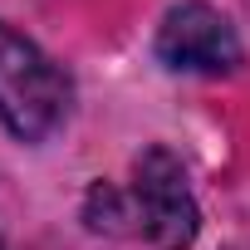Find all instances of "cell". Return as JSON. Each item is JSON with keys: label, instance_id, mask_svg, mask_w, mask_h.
Segmentation results:
<instances>
[{"label": "cell", "instance_id": "1", "mask_svg": "<svg viewBox=\"0 0 250 250\" xmlns=\"http://www.w3.org/2000/svg\"><path fill=\"white\" fill-rule=\"evenodd\" d=\"M74 103L69 74L15 25L0 20V123L20 143H44L64 128Z\"/></svg>", "mask_w": 250, "mask_h": 250}, {"label": "cell", "instance_id": "2", "mask_svg": "<svg viewBox=\"0 0 250 250\" xmlns=\"http://www.w3.org/2000/svg\"><path fill=\"white\" fill-rule=\"evenodd\" d=\"M128 191V216H133V235H143L152 250H187L201 230V211L187 182V167L177 152L167 147H143L133 162V182Z\"/></svg>", "mask_w": 250, "mask_h": 250}, {"label": "cell", "instance_id": "3", "mask_svg": "<svg viewBox=\"0 0 250 250\" xmlns=\"http://www.w3.org/2000/svg\"><path fill=\"white\" fill-rule=\"evenodd\" d=\"M157 59L172 74L221 79V74L240 69V35L206 0H182V5L167 10V20L157 30Z\"/></svg>", "mask_w": 250, "mask_h": 250}, {"label": "cell", "instance_id": "4", "mask_svg": "<svg viewBox=\"0 0 250 250\" xmlns=\"http://www.w3.org/2000/svg\"><path fill=\"white\" fill-rule=\"evenodd\" d=\"M0 250H5V240H0Z\"/></svg>", "mask_w": 250, "mask_h": 250}]
</instances>
